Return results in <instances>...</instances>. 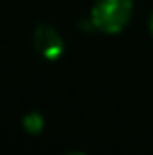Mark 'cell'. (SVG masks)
<instances>
[{
    "instance_id": "cell-3",
    "label": "cell",
    "mask_w": 153,
    "mask_h": 155,
    "mask_svg": "<svg viewBox=\"0 0 153 155\" xmlns=\"http://www.w3.org/2000/svg\"><path fill=\"white\" fill-rule=\"evenodd\" d=\"M24 128L30 134H39L43 128V118L39 116L37 112H30L26 118H24Z\"/></svg>"
},
{
    "instance_id": "cell-1",
    "label": "cell",
    "mask_w": 153,
    "mask_h": 155,
    "mask_svg": "<svg viewBox=\"0 0 153 155\" xmlns=\"http://www.w3.org/2000/svg\"><path fill=\"white\" fill-rule=\"evenodd\" d=\"M132 10V0H96L90 12L92 26L104 34H118L128 26Z\"/></svg>"
},
{
    "instance_id": "cell-4",
    "label": "cell",
    "mask_w": 153,
    "mask_h": 155,
    "mask_svg": "<svg viewBox=\"0 0 153 155\" xmlns=\"http://www.w3.org/2000/svg\"><path fill=\"white\" fill-rule=\"evenodd\" d=\"M149 28H151V34H153V14H151V20H149Z\"/></svg>"
},
{
    "instance_id": "cell-2",
    "label": "cell",
    "mask_w": 153,
    "mask_h": 155,
    "mask_svg": "<svg viewBox=\"0 0 153 155\" xmlns=\"http://www.w3.org/2000/svg\"><path fill=\"white\" fill-rule=\"evenodd\" d=\"M35 49L47 59H57L63 53V41L51 26H39L34 35Z\"/></svg>"
}]
</instances>
